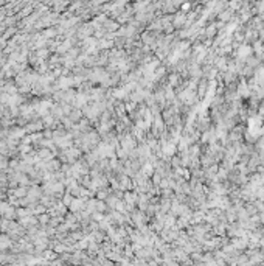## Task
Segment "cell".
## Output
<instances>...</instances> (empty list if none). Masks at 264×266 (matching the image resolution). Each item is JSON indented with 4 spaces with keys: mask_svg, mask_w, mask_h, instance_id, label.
I'll return each instance as SVG.
<instances>
[{
    "mask_svg": "<svg viewBox=\"0 0 264 266\" xmlns=\"http://www.w3.org/2000/svg\"><path fill=\"white\" fill-rule=\"evenodd\" d=\"M249 53H250V48H249L247 45H246V47H241V48H239V56H241V58H242V56H247Z\"/></svg>",
    "mask_w": 264,
    "mask_h": 266,
    "instance_id": "cell-1",
    "label": "cell"
},
{
    "mask_svg": "<svg viewBox=\"0 0 264 266\" xmlns=\"http://www.w3.org/2000/svg\"><path fill=\"white\" fill-rule=\"evenodd\" d=\"M263 149H264V148H263ZM263 154H264V151H263Z\"/></svg>",
    "mask_w": 264,
    "mask_h": 266,
    "instance_id": "cell-2",
    "label": "cell"
}]
</instances>
